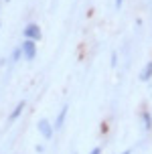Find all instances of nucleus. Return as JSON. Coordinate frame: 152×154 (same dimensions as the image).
Instances as JSON below:
<instances>
[{"label":"nucleus","mask_w":152,"mask_h":154,"mask_svg":"<svg viewBox=\"0 0 152 154\" xmlns=\"http://www.w3.org/2000/svg\"><path fill=\"white\" fill-rule=\"evenodd\" d=\"M23 51H24V55H26V59H33V57H35V41H24Z\"/></svg>","instance_id":"2"},{"label":"nucleus","mask_w":152,"mask_h":154,"mask_svg":"<svg viewBox=\"0 0 152 154\" xmlns=\"http://www.w3.org/2000/svg\"><path fill=\"white\" fill-rule=\"evenodd\" d=\"M91 154H101V148H93V150H91Z\"/></svg>","instance_id":"7"},{"label":"nucleus","mask_w":152,"mask_h":154,"mask_svg":"<svg viewBox=\"0 0 152 154\" xmlns=\"http://www.w3.org/2000/svg\"><path fill=\"white\" fill-rule=\"evenodd\" d=\"M122 154H132V152H130V150H126V152H122Z\"/></svg>","instance_id":"9"},{"label":"nucleus","mask_w":152,"mask_h":154,"mask_svg":"<svg viewBox=\"0 0 152 154\" xmlns=\"http://www.w3.org/2000/svg\"><path fill=\"white\" fill-rule=\"evenodd\" d=\"M116 6H118V8L122 6V0H116Z\"/></svg>","instance_id":"8"},{"label":"nucleus","mask_w":152,"mask_h":154,"mask_svg":"<svg viewBox=\"0 0 152 154\" xmlns=\"http://www.w3.org/2000/svg\"><path fill=\"white\" fill-rule=\"evenodd\" d=\"M150 75H152V63H148V65L144 67V73H142V79L146 81V79H148Z\"/></svg>","instance_id":"6"},{"label":"nucleus","mask_w":152,"mask_h":154,"mask_svg":"<svg viewBox=\"0 0 152 154\" xmlns=\"http://www.w3.org/2000/svg\"><path fill=\"white\" fill-rule=\"evenodd\" d=\"M65 114H67V108H63V109H61L59 118H57V124H55L57 128H61V126H63V120H65Z\"/></svg>","instance_id":"5"},{"label":"nucleus","mask_w":152,"mask_h":154,"mask_svg":"<svg viewBox=\"0 0 152 154\" xmlns=\"http://www.w3.org/2000/svg\"><path fill=\"white\" fill-rule=\"evenodd\" d=\"M24 37L33 38V41H39V38H41V29H39L37 24H29V26L24 29Z\"/></svg>","instance_id":"1"},{"label":"nucleus","mask_w":152,"mask_h":154,"mask_svg":"<svg viewBox=\"0 0 152 154\" xmlns=\"http://www.w3.org/2000/svg\"><path fill=\"white\" fill-rule=\"evenodd\" d=\"M23 109H24V103H23V101H20V103H18V106H16V108H14V112L10 114V118H8V122H14L16 118H18V116L23 114Z\"/></svg>","instance_id":"4"},{"label":"nucleus","mask_w":152,"mask_h":154,"mask_svg":"<svg viewBox=\"0 0 152 154\" xmlns=\"http://www.w3.org/2000/svg\"><path fill=\"white\" fill-rule=\"evenodd\" d=\"M39 130L43 132V136H45V138H51V134H53V132H51V126H49L47 120H43V122L39 124Z\"/></svg>","instance_id":"3"}]
</instances>
